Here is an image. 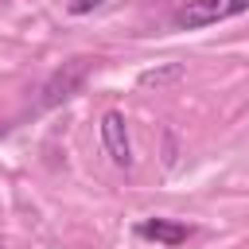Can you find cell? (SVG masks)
<instances>
[{"mask_svg": "<svg viewBox=\"0 0 249 249\" xmlns=\"http://www.w3.org/2000/svg\"><path fill=\"white\" fill-rule=\"evenodd\" d=\"M89 70H93V62H89V58H70V62H62V66H58V70L39 86V109H54V105L70 101V97L86 86Z\"/></svg>", "mask_w": 249, "mask_h": 249, "instance_id": "obj_2", "label": "cell"}, {"mask_svg": "<svg viewBox=\"0 0 249 249\" xmlns=\"http://www.w3.org/2000/svg\"><path fill=\"white\" fill-rule=\"evenodd\" d=\"M183 78V66L179 62H171V66H160V70H148V74H140V86L148 89V86H167V82H179Z\"/></svg>", "mask_w": 249, "mask_h": 249, "instance_id": "obj_5", "label": "cell"}, {"mask_svg": "<svg viewBox=\"0 0 249 249\" xmlns=\"http://www.w3.org/2000/svg\"><path fill=\"white\" fill-rule=\"evenodd\" d=\"M245 12H249V0H187L171 12V27L175 31H202V27L226 23Z\"/></svg>", "mask_w": 249, "mask_h": 249, "instance_id": "obj_1", "label": "cell"}, {"mask_svg": "<svg viewBox=\"0 0 249 249\" xmlns=\"http://www.w3.org/2000/svg\"><path fill=\"white\" fill-rule=\"evenodd\" d=\"M101 144H105V152H109V160H113L117 167H132L128 124H124V117H121L117 109H109V113L101 117Z\"/></svg>", "mask_w": 249, "mask_h": 249, "instance_id": "obj_3", "label": "cell"}, {"mask_svg": "<svg viewBox=\"0 0 249 249\" xmlns=\"http://www.w3.org/2000/svg\"><path fill=\"white\" fill-rule=\"evenodd\" d=\"M101 4H105V0H70L66 8H70V16H89V12L101 8Z\"/></svg>", "mask_w": 249, "mask_h": 249, "instance_id": "obj_6", "label": "cell"}, {"mask_svg": "<svg viewBox=\"0 0 249 249\" xmlns=\"http://www.w3.org/2000/svg\"><path fill=\"white\" fill-rule=\"evenodd\" d=\"M136 233H140L144 241L163 245V249H179V245H187V241L195 237V226L175 222V218H144V222L136 226Z\"/></svg>", "mask_w": 249, "mask_h": 249, "instance_id": "obj_4", "label": "cell"}]
</instances>
